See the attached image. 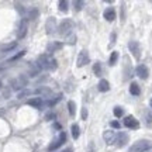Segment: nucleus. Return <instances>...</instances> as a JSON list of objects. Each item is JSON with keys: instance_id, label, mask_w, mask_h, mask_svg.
<instances>
[{"instance_id": "obj_9", "label": "nucleus", "mask_w": 152, "mask_h": 152, "mask_svg": "<svg viewBox=\"0 0 152 152\" xmlns=\"http://www.w3.org/2000/svg\"><path fill=\"white\" fill-rule=\"evenodd\" d=\"M45 28H47V34H54L55 30H58L56 28V20H55L54 17H49L48 20H47V24H45Z\"/></svg>"}, {"instance_id": "obj_18", "label": "nucleus", "mask_w": 152, "mask_h": 152, "mask_svg": "<svg viewBox=\"0 0 152 152\" xmlns=\"http://www.w3.org/2000/svg\"><path fill=\"white\" fill-rule=\"evenodd\" d=\"M71 131H72V137H73L75 140H77V138H79V135H80L79 125H77V124H72L71 125Z\"/></svg>"}, {"instance_id": "obj_10", "label": "nucleus", "mask_w": 152, "mask_h": 152, "mask_svg": "<svg viewBox=\"0 0 152 152\" xmlns=\"http://www.w3.org/2000/svg\"><path fill=\"white\" fill-rule=\"evenodd\" d=\"M26 34H27V21L21 20L20 24H18V30H17V38L21 39V38L26 37Z\"/></svg>"}, {"instance_id": "obj_12", "label": "nucleus", "mask_w": 152, "mask_h": 152, "mask_svg": "<svg viewBox=\"0 0 152 152\" xmlns=\"http://www.w3.org/2000/svg\"><path fill=\"white\" fill-rule=\"evenodd\" d=\"M11 85H13V89H21V87H24L27 85V77L24 75H21L18 79L11 82Z\"/></svg>"}, {"instance_id": "obj_15", "label": "nucleus", "mask_w": 152, "mask_h": 152, "mask_svg": "<svg viewBox=\"0 0 152 152\" xmlns=\"http://www.w3.org/2000/svg\"><path fill=\"white\" fill-rule=\"evenodd\" d=\"M103 138H104V141H106V144H107V145H110V144H113L114 140H115V134H114V131H111V130L104 131Z\"/></svg>"}, {"instance_id": "obj_20", "label": "nucleus", "mask_w": 152, "mask_h": 152, "mask_svg": "<svg viewBox=\"0 0 152 152\" xmlns=\"http://www.w3.org/2000/svg\"><path fill=\"white\" fill-rule=\"evenodd\" d=\"M17 47V42H11L7 44V45H1V52H9L11 49H14Z\"/></svg>"}, {"instance_id": "obj_27", "label": "nucleus", "mask_w": 152, "mask_h": 152, "mask_svg": "<svg viewBox=\"0 0 152 152\" xmlns=\"http://www.w3.org/2000/svg\"><path fill=\"white\" fill-rule=\"evenodd\" d=\"M66 41H68V44H71V45H73V44L76 42V35H75L73 33L68 34V35H66Z\"/></svg>"}, {"instance_id": "obj_13", "label": "nucleus", "mask_w": 152, "mask_h": 152, "mask_svg": "<svg viewBox=\"0 0 152 152\" xmlns=\"http://www.w3.org/2000/svg\"><path fill=\"white\" fill-rule=\"evenodd\" d=\"M103 16H104V18L107 20V21H114L115 20V10H114L113 7H109V9H106L104 10V13H103Z\"/></svg>"}, {"instance_id": "obj_17", "label": "nucleus", "mask_w": 152, "mask_h": 152, "mask_svg": "<svg viewBox=\"0 0 152 152\" xmlns=\"http://www.w3.org/2000/svg\"><path fill=\"white\" fill-rule=\"evenodd\" d=\"M130 93L132 94V96H140V93H141L140 86H138L137 83H131L130 85Z\"/></svg>"}, {"instance_id": "obj_23", "label": "nucleus", "mask_w": 152, "mask_h": 152, "mask_svg": "<svg viewBox=\"0 0 152 152\" xmlns=\"http://www.w3.org/2000/svg\"><path fill=\"white\" fill-rule=\"evenodd\" d=\"M68 109H69V114H71V117H73L75 115V113H76V104H75V102H69L68 103Z\"/></svg>"}, {"instance_id": "obj_29", "label": "nucleus", "mask_w": 152, "mask_h": 152, "mask_svg": "<svg viewBox=\"0 0 152 152\" xmlns=\"http://www.w3.org/2000/svg\"><path fill=\"white\" fill-rule=\"evenodd\" d=\"M35 93H38V94H49V93H51V90H49V89H47V87H41V89H37V90H35Z\"/></svg>"}, {"instance_id": "obj_38", "label": "nucleus", "mask_w": 152, "mask_h": 152, "mask_svg": "<svg viewBox=\"0 0 152 152\" xmlns=\"http://www.w3.org/2000/svg\"><path fill=\"white\" fill-rule=\"evenodd\" d=\"M111 127H113V128H120V123L118 121H113V123H111Z\"/></svg>"}, {"instance_id": "obj_32", "label": "nucleus", "mask_w": 152, "mask_h": 152, "mask_svg": "<svg viewBox=\"0 0 152 152\" xmlns=\"http://www.w3.org/2000/svg\"><path fill=\"white\" fill-rule=\"evenodd\" d=\"M16 9H17V11H20V14H21V16L26 14V10L23 9V6L20 4V3H16Z\"/></svg>"}, {"instance_id": "obj_16", "label": "nucleus", "mask_w": 152, "mask_h": 152, "mask_svg": "<svg viewBox=\"0 0 152 152\" xmlns=\"http://www.w3.org/2000/svg\"><path fill=\"white\" fill-rule=\"evenodd\" d=\"M97 89H99V92H102V93L109 92V90H110V83H109V80H106V79H102V80L99 82Z\"/></svg>"}, {"instance_id": "obj_22", "label": "nucleus", "mask_w": 152, "mask_h": 152, "mask_svg": "<svg viewBox=\"0 0 152 152\" xmlns=\"http://www.w3.org/2000/svg\"><path fill=\"white\" fill-rule=\"evenodd\" d=\"M117 59H118V52H111V56H110V61H109V64L110 66H114L115 65V62H117Z\"/></svg>"}, {"instance_id": "obj_21", "label": "nucleus", "mask_w": 152, "mask_h": 152, "mask_svg": "<svg viewBox=\"0 0 152 152\" xmlns=\"http://www.w3.org/2000/svg\"><path fill=\"white\" fill-rule=\"evenodd\" d=\"M58 6H59V10L62 11V13H66V11H68V6H69V3H68L66 0H61L59 3H58Z\"/></svg>"}, {"instance_id": "obj_40", "label": "nucleus", "mask_w": 152, "mask_h": 152, "mask_svg": "<svg viewBox=\"0 0 152 152\" xmlns=\"http://www.w3.org/2000/svg\"><path fill=\"white\" fill-rule=\"evenodd\" d=\"M0 86H1V83H0Z\"/></svg>"}, {"instance_id": "obj_1", "label": "nucleus", "mask_w": 152, "mask_h": 152, "mask_svg": "<svg viewBox=\"0 0 152 152\" xmlns=\"http://www.w3.org/2000/svg\"><path fill=\"white\" fill-rule=\"evenodd\" d=\"M41 71V69H48V71H55L56 69V59L52 58V56H49L48 54H44L41 55L37 61V65H35Z\"/></svg>"}, {"instance_id": "obj_26", "label": "nucleus", "mask_w": 152, "mask_h": 152, "mask_svg": "<svg viewBox=\"0 0 152 152\" xmlns=\"http://www.w3.org/2000/svg\"><path fill=\"white\" fill-rule=\"evenodd\" d=\"M93 72H94L97 76L102 75V64H100V62H96V64H94V66H93Z\"/></svg>"}, {"instance_id": "obj_36", "label": "nucleus", "mask_w": 152, "mask_h": 152, "mask_svg": "<svg viewBox=\"0 0 152 152\" xmlns=\"http://www.w3.org/2000/svg\"><path fill=\"white\" fill-rule=\"evenodd\" d=\"M45 118H47V120H49V121H51V120H55V114H54V113H49V114H47V117H45Z\"/></svg>"}, {"instance_id": "obj_37", "label": "nucleus", "mask_w": 152, "mask_h": 152, "mask_svg": "<svg viewBox=\"0 0 152 152\" xmlns=\"http://www.w3.org/2000/svg\"><path fill=\"white\" fill-rule=\"evenodd\" d=\"M114 44H115V34H111V42H110V47H113Z\"/></svg>"}, {"instance_id": "obj_28", "label": "nucleus", "mask_w": 152, "mask_h": 152, "mask_svg": "<svg viewBox=\"0 0 152 152\" xmlns=\"http://www.w3.org/2000/svg\"><path fill=\"white\" fill-rule=\"evenodd\" d=\"M61 99H62V94H58V96H56V97H55V99H52V100H49V102H48V103H47V104H48L49 107H51V106H54V104H56V103H58V102H59Z\"/></svg>"}, {"instance_id": "obj_39", "label": "nucleus", "mask_w": 152, "mask_h": 152, "mask_svg": "<svg viewBox=\"0 0 152 152\" xmlns=\"http://www.w3.org/2000/svg\"><path fill=\"white\" fill-rule=\"evenodd\" d=\"M149 104H151V107H152V99H151V100H149Z\"/></svg>"}, {"instance_id": "obj_5", "label": "nucleus", "mask_w": 152, "mask_h": 152, "mask_svg": "<svg viewBox=\"0 0 152 152\" xmlns=\"http://www.w3.org/2000/svg\"><path fill=\"white\" fill-rule=\"evenodd\" d=\"M65 141H66V134L65 132H61L59 137H58V138H56V140H55V141L48 147V151L52 152V151H55V149H58V148H59Z\"/></svg>"}, {"instance_id": "obj_4", "label": "nucleus", "mask_w": 152, "mask_h": 152, "mask_svg": "<svg viewBox=\"0 0 152 152\" xmlns=\"http://www.w3.org/2000/svg\"><path fill=\"white\" fill-rule=\"evenodd\" d=\"M89 61H90V58H89V52H87V51H80L79 55H77L76 66H77V68H83L86 64H89Z\"/></svg>"}, {"instance_id": "obj_7", "label": "nucleus", "mask_w": 152, "mask_h": 152, "mask_svg": "<svg viewBox=\"0 0 152 152\" xmlns=\"http://www.w3.org/2000/svg\"><path fill=\"white\" fill-rule=\"evenodd\" d=\"M114 142H115V145H117L118 148L125 147V145H127V142H128V135H127L125 132H121V131H120L118 134L115 135Z\"/></svg>"}, {"instance_id": "obj_25", "label": "nucleus", "mask_w": 152, "mask_h": 152, "mask_svg": "<svg viewBox=\"0 0 152 152\" xmlns=\"http://www.w3.org/2000/svg\"><path fill=\"white\" fill-rule=\"evenodd\" d=\"M38 17V10L37 9H31L28 11V20H35Z\"/></svg>"}, {"instance_id": "obj_3", "label": "nucleus", "mask_w": 152, "mask_h": 152, "mask_svg": "<svg viewBox=\"0 0 152 152\" xmlns=\"http://www.w3.org/2000/svg\"><path fill=\"white\" fill-rule=\"evenodd\" d=\"M58 30H59V34H62V35H68V34H71L72 30H73V21L69 20V18H66V20H64V21L59 24Z\"/></svg>"}, {"instance_id": "obj_34", "label": "nucleus", "mask_w": 152, "mask_h": 152, "mask_svg": "<svg viewBox=\"0 0 152 152\" xmlns=\"http://www.w3.org/2000/svg\"><path fill=\"white\" fill-rule=\"evenodd\" d=\"M30 93H31V92H30V90H23V92H20V93H18V96H17V97H18V99H23V97H24V96H28Z\"/></svg>"}, {"instance_id": "obj_14", "label": "nucleus", "mask_w": 152, "mask_h": 152, "mask_svg": "<svg viewBox=\"0 0 152 152\" xmlns=\"http://www.w3.org/2000/svg\"><path fill=\"white\" fill-rule=\"evenodd\" d=\"M27 103H28V106H31V107H34V109H41L44 102H42V99L41 97H33V99H30Z\"/></svg>"}, {"instance_id": "obj_30", "label": "nucleus", "mask_w": 152, "mask_h": 152, "mask_svg": "<svg viewBox=\"0 0 152 152\" xmlns=\"http://www.w3.org/2000/svg\"><path fill=\"white\" fill-rule=\"evenodd\" d=\"M73 6H75V10L76 11H80L82 9H83V1H73Z\"/></svg>"}, {"instance_id": "obj_35", "label": "nucleus", "mask_w": 152, "mask_h": 152, "mask_svg": "<svg viewBox=\"0 0 152 152\" xmlns=\"http://www.w3.org/2000/svg\"><path fill=\"white\" fill-rule=\"evenodd\" d=\"M82 118H83V120L87 118V110H86V107H83V110H82Z\"/></svg>"}, {"instance_id": "obj_8", "label": "nucleus", "mask_w": 152, "mask_h": 152, "mask_svg": "<svg viewBox=\"0 0 152 152\" xmlns=\"http://www.w3.org/2000/svg\"><path fill=\"white\" fill-rule=\"evenodd\" d=\"M124 125L127 128H131V130H137L138 127H140V123H138V120L135 117H132V115H127L124 118Z\"/></svg>"}, {"instance_id": "obj_19", "label": "nucleus", "mask_w": 152, "mask_h": 152, "mask_svg": "<svg viewBox=\"0 0 152 152\" xmlns=\"http://www.w3.org/2000/svg\"><path fill=\"white\" fill-rule=\"evenodd\" d=\"M61 48H62V44L61 42H52L48 45V52H55V51H58Z\"/></svg>"}, {"instance_id": "obj_33", "label": "nucleus", "mask_w": 152, "mask_h": 152, "mask_svg": "<svg viewBox=\"0 0 152 152\" xmlns=\"http://www.w3.org/2000/svg\"><path fill=\"white\" fill-rule=\"evenodd\" d=\"M24 54H26V51H21V52H18L17 55H14V56H13L10 61H17V59H20L21 56H24Z\"/></svg>"}, {"instance_id": "obj_31", "label": "nucleus", "mask_w": 152, "mask_h": 152, "mask_svg": "<svg viewBox=\"0 0 152 152\" xmlns=\"http://www.w3.org/2000/svg\"><path fill=\"white\" fill-rule=\"evenodd\" d=\"M87 152H96V147H94V142L90 141L87 145Z\"/></svg>"}, {"instance_id": "obj_2", "label": "nucleus", "mask_w": 152, "mask_h": 152, "mask_svg": "<svg viewBox=\"0 0 152 152\" xmlns=\"http://www.w3.org/2000/svg\"><path fill=\"white\" fill-rule=\"evenodd\" d=\"M152 148V142H149L148 140H140V141L134 142L130 147L128 152H147Z\"/></svg>"}, {"instance_id": "obj_24", "label": "nucleus", "mask_w": 152, "mask_h": 152, "mask_svg": "<svg viewBox=\"0 0 152 152\" xmlns=\"http://www.w3.org/2000/svg\"><path fill=\"white\" fill-rule=\"evenodd\" d=\"M113 113H114V115H115L117 118H120V117H123V115H124V110L121 109V107H118V106H117V107H114Z\"/></svg>"}, {"instance_id": "obj_11", "label": "nucleus", "mask_w": 152, "mask_h": 152, "mask_svg": "<svg viewBox=\"0 0 152 152\" xmlns=\"http://www.w3.org/2000/svg\"><path fill=\"white\" fill-rule=\"evenodd\" d=\"M135 72H137V75L140 76V77H141V79H144V80H145V79H148V75H149V71H148V68L145 65H138L137 66V69H135Z\"/></svg>"}, {"instance_id": "obj_6", "label": "nucleus", "mask_w": 152, "mask_h": 152, "mask_svg": "<svg viewBox=\"0 0 152 152\" xmlns=\"http://www.w3.org/2000/svg\"><path fill=\"white\" fill-rule=\"evenodd\" d=\"M128 49H130L131 54L134 55L135 59L141 58V48H140V44L137 42V41H130L128 42Z\"/></svg>"}]
</instances>
